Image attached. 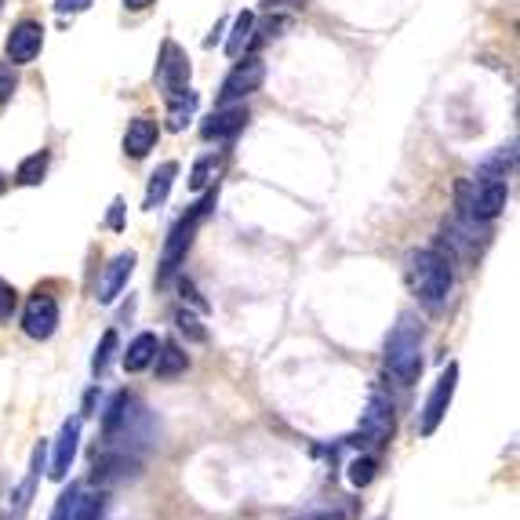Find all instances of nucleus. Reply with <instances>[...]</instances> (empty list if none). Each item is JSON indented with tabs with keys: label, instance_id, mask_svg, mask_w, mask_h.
Listing matches in <instances>:
<instances>
[{
	"label": "nucleus",
	"instance_id": "22",
	"mask_svg": "<svg viewBox=\"0 0 520 520\" xmlns=\"http://www.w3.org/2000/svg\"><path fill=\"white\" fill-rule=\"evenodd\" d=\"M110 510V491H91V495H77V506H73L70 520H106Z\"/></svg>",
	"mask_w": 520,
	"mask_h": 520
},
{
	"label": "nucleus",
	"instance_id": "32",
	"mask_svg": "<svg viewBox=\"0 0 520 520\" xmlns=\"http://www.w3.org/2000/svg\"><path fill=\"white\" fill-rule=\"evenodd\" d=\"M179 291H182V299L190 302V306H197L200 313H208V302H204V299L197 295V288H193V280L182 277V280H179Z\"/></svg>",
	"mask_w": 520,
	"mask_h": 520
},
{
	"label": "nucleus",
	"instance_id": "17",
	"mask_svg": "<svg viewBox=\"0 0 520 520\" xmlns=\"http://www.w3.org/2000/svg\"><path fill=\"white\" fill-rule=\"evenodd\" d=\"M44 455H48V448L44 444H37L33 448V459H30V470H26V477H22V484L15 491H11V506H15V513H26L33 502V491H37V480H40V470H44Z\"/></svg>",
	"mask_w": 520,
	"mask_h": 520
},
{
	"label": "nucleus",
	"instance_id": "23",
	"mask_svg": "<svg viewBox=\"0 0 520 520\" xmlns=\"http://www.w3.org/2000/svg\"><path fill=\"white\" fill-rule=\"evenodd\" d=\"M48 150H37L30 153V157H22L19 171H15V182L19 186H40L44 182V175H48Z\"/></svg>",
	"mask_w": 520,
	"mask_h": 520
},
{
	"label": "nucleus",
	"instance_id": "2",
	"mask_svg": "<svg viewBox=\"0 0 520 520\" xmlns=\"http://www.w3.org/2000/svg\"><path fill=\"white\" fill-rule=\"evenodd\" d=\"M382 360H386V371L400 386H415L422 375V324L411 313H400L397 324L386 335V346H382Z\"/></svg>",
	"mask_w": 520,
	"mask_h": 520
},
{
	"label": "nucleus",
	"instance_id": "21",
	"mask_svg": "<svg viewBox=\"0 0 520 520\" xmlns=\"http://www.w3.org/2000/svg\"><path fill=\"white\" fill-rule=\"evenodd\" d=\"M513 164H517V142H506V146L495 150V157H488L480 164V179H506L513 171Z\"/></svg>",
	"mask_w": 520,
	"mask_h": 520
},
{
	"label": "nucleus",
	"instance_id": "14",
	"mask_svg": "<svg viewBox=\"0 0 520 520\" xmlns=\"http://www.w3.org/2000/svg\"><path fill=\"white\" fill-rule=\"evenodd\" d=\"M248 106H215L211 110V117L200 124V139L204 142H226L233 139V135H240V131L248 128Z\"/></svg>",
	"mask_w": 520,
	"mask_h": 520
},
{
	"label": "nucleus",
	"instance_id": "27",
	"mask_svg": "<svg viewBox=\"0 0 520 520\" xmlns=\"http://www.w3.org/2000/svg\"><path fill=\"white\" fill-rule=\"evenodd\" d=\"M113 353H117V331H106L99 339V346H95V357H91V375L95 379H102L106 371H110V364H113Z\"/></svg>",
	"mask_w": 520,
	"mask_h": 520
},
{
	"label": "nucleus",
	"instance_id": "19",
	"mask_svg": "<svg viewBox=\"0 0 520 520\" xmlns=\"http://www.w3.org/2000/svg\"><path fill=\"white\" fill-rule=\"evenodd\" d=\"M197 102H200V95L193 88H182V91H175V95H168V128L186 131V124H190L193 113H197Z\"/></svg>",
	"mask_w": 520,
	"mask_h": 520
},
{
	"label": "nucleus",
	"instance_id": "10",
	"mask_svg": "<svg viewBox=\"0 0 520 520\" xmlns=\"http://www.w3.org/2000/svg\"><path fill=\"white\" fill-rule=\"evenodd\" d=\"M157 84L168 95L190 88V55L175 44V40H164L160 44V59H157Z\"/></svg>",
	"mask_w": 520,
	"mask_h": 520
},
{
	"label": "nucleus",
	"instance_id": "36",
	"mask_svg": "<svg viewBox=\"0 0 520 520\" xmlns=\"http://www.w3.org/2000/svg\"><path fill=\"white\" fill-rule=\"evenodd\" d=\"M157 0H124V8L128 11H146V8H153Z\"/></svg>",
	"mask_w": 520,
	"mask_h": 520
},
{
	"label": "nucleus",
	"instance_id": "18",
	"mask_svg": "<svg viewBox=\"0 0 520 520\" xmlns=\"http://www.w3.org/2000/svg\"><path fill=\"white\" fill-rule=\"evenodd\" d=\"M160 350V339L153 335V331H142V335H135L128 346V353H124V371L128 375H139V371H146L153 364V357H157Z\"/></svg>",
	"mask_w": 520,
	"mask_h": 520
},
{
	"label": "nucleus",
	"instance_id": "29",
	"mask_svg": "<svg viewBox=\"0 0 520 520\" xmlns=\"http://www.w3.org/2000/svg\"><path fill=\"white\" fill-rule=\"evenodd\" d=\"M77 484H70V488L62 491L59 499H55V510H51V517L48 520H70L73 517V506H77Z\"/></svg>",
	"mask_w": 520,
	"mask_h": 520
},
{
	"label": "nucleus",
	"instance_id": "8",
	"mask_svg": "<svg viewBox=\"0 0 520 520\" xmlns=\"http://www.w3.org/2000/svg\"><path fill=\"white\" fill-rule=\"evenodd\" d=\"M22 331L33 342H48L59 331V302L51 299L48 291H33L22 310Z\"/></svg>",
	"mask_w": 520,
	"mask_h": 520
},
{
	"label": "nucleus",
	"instance_id": "15",
	"mask_svg": "<svg viewBox=\"0 0 520 520\" xmlns=\"http://www.w3.org/2000/svg\"><path fill=\"white\" fill-rule=\"evenodd\" d=\"M160 139V128L153 117H135L128 124V131H124V153H128L131 160H142L146 153L157 146Z\"/></svg>",
	"mask_w": 520,
	"mask_h": 520
},
{
	"label": "nucleus",
	"instance_id": "30",
	"mask_svg": "<svg viewBox=\"0 0 520 520\" xmlns=\"http://www.w3.org/2000/svg\"><path fill=\"white\" fill-rule=\"evenodd\" d=\"M15 88H19V73H15V66H11V62H0V106L11 102Z\"/></svg>",
	"mask_w": 520,
	"mask_h": 520
},
{
	"label": "nucleus",
	"instance_id": "4",
	"mask_svg": "<svg viewBox=\"0 0 520 520\" xmlns=\"http://www.w3.org/2000/svg\"><path fill=\"white\" fill-rule=\"evenodd\" d=\"M142 477V459L139 455H131V451H102L99 459L91 462V473H88V484L99 491H113V488H124V484H135Z\"/></svg>",
	"mask_w": 520,
	"mask_h": 520
},
{
	"label": "nucleus",
	"instance_id": "25",
	"mask_svg": "<svg viewBox=\"0 0 520 520\" xmlns=\"http://www.w3.org/2000/svg\"><path fill=\"white\" fill-rule=\"evenodd\" d=\"M379 477V459H375V455H368V451H364V455H357V459L350 462V470H346V480H350V488H368L371 480Z\"/></svg>",
	"mask_w": 520,
	"mask_h": 520
},
{
	"label": "nucleus",
	"instance_id": "7",
	"mask_svg": "<svg viewBox=\"0 0 520 520\" xmlns=\"http://www.w3.org/2000/svg\"><path fill=\"white\" fill-rule=\"evenodd\" d=\"M510 200V182L506 179H480L470 193H466V215L473 222H491L499 219L502 208Z\"/></svg>",
	"mask_w": 520,
	"mask_h": 520
},
{
	"label": "nucleus",
	"instance_id": "34",
	"mask_svg": "<svg viewBox=\"0 0 520 520\" xmlns=\"http://www.w3.org/2000/svg\"><path fill=\"white\" fill-rule=\"evenodd\" d=\"M291 520H346V517H342V510H313V513H299V517Z\"/></svg>",
	"mask_w": 520,
	"mask_h": 520
},
{
	"label": "nucleus",
	"instance_id": "37",
	"mask_svg": "<svg viewBox=\"0 0 520 520\" xmlns=\"http://www.w3.org/2000/svg\"><path fill=\"white\" fill-rule=\"evenodd\" d=\"M8 193V179H4V171H0V197Z\"/></svg>",
	"mask_w": 520,
	"mask_h": 520
},
{
	"label": "nucleus",
	"instance_id": "28",
	"mask_svg": "<svg viewBox=\"0 0 520 520\" xmlns=\"http://www.w3.org/2000/svg\"><path fill=\"white\" fill-rule=\"evenodd\" d=\"M175 328H179L190 342H208V331L200 328L197 313H190V310H179V313H175Z\"/></svg>",
	"mask_w": 520,
	"mask_h": 520
},
{
	"label": "nucleus",
	"instance_id": "5",
	"mask_svg": "<svg viewBox=\"0 0 520 520\" xmlns=\"http://www.w3.org/2000/svg\"><path fill=\"white\" fill-rule=\"evenodd\" d=\"M262 77H266L262 59L237 62V66L226 73V80H222L219 95H215V106H237V102H244L248 95H255V91L262 88Z\"/></svg>",
	"mask_w": 520,
	"mask_h": 520
},
{
	"label": "nucleus",
	"instance_id": "35",
	"mask_svg": "<svg viewBox=\"0 0 520 520\" xmlns=\"http://www.w3.org/2000/svg\"><path fill=\"white\" fill-rule=\"evenodd\" d=\"M106 222H110V230H120V226H124V200H113V208H110V219H106Z\"/></svg>",
	"mask_w": 520,
	"mask_h": 520
},
{
	"label": "nucleus",
	"instance_id": "9",
	"mask_svg": "<svg viewBox=\"0 0 520 520\" xmlns=\"http://www.w3.org/2000/svg\"><path fill=\"white\" fill-rule=\"evenodd\" d=\"M393 433V404L386 397H375L368 400V411L360 415V426L357 433L350 437V444H357V448H368V444H386Z\"/></svg>",
	"mask_w": 520,
	"mask_h": 520
},
{
	"label": "nucleus",
	"instance_id": "11",
	"mask_svg": "<svg viewBox=\"0 0 520 520\" xmlns=\"http://www.w3.org/2000/svg\"><path fill=\"white\" fill-rule=\"evenodd\" d=\"M80 415H73V419L62 422L59 437H55V444H51V466H48V477L51 480H66L73 470V462H77V451H80Z\"/></svg>",
	"mask_w": 520,
	"mask_h": 520
},
{
	"label": "nucleus",
	"instance_id": "1",
	"mask_svg": "<svg viewBox=\"0 0 520 520\" xmlns=\"http://www.w3.org/2000/svg\"><path fill=\"white\" fill-rule=\"evenodd\" d=\"M408 284L415 291V299L426 306V310H440L448 302L451 288H455V270H451V259L440 255L433 248H419L408 255Z\"/></svg>",
	"mask_w": 520,
	"mask_h": 520
},
{
	"label": "nucleus",
	"instance_id": "16",
	"mask_svg": "<svg viewBox=\"0 0 520 520\" xmlns=\"http://www.w3.org/2000/svg\"><path fill=\"white\" fill-rule=\"evenodd\" d=\"M175 179H179V164H175V160H164V164L150 175V182H146V200H142V208L146 211L160 208V204L168 200Z\"/></svg>",
	"mask_w": 520,
	"mask_h": 520
},
{
	"label": "nucleus",
	"instance_id": "12",
	"mask_svg": "<svg viewBox=\"0 0 520 520\" xmlns=\"http://www.w3.org/2000/svg\"><path fill=\"white\" fill-rule=\"evenodd\" d=\"M135 266H139V255H135V251H120V255H113V259L106 262L102 277H99V291H95V299H99L102 306L117 302L120 291L128 288V280H131V273H135Z\"/></svg>",
	"mask_w": 520,
	"mask_h": 520
},
{
	"label": "nucleus",
	"instance_id": "13",
	"mask_svg": "<svg viewBox=\"0 0 520 520\" xmlns=\"http://www.w3.org/2000/svg\"><path fill=\"white\" fill-rule=\"evenodd\" d=\"M40 48H44V26L33 19L15 22V30L8 33V44H4L11 66H26V62H33L40 55Z\"/></svg>",
	"mask_w": 520,
	"mask_h": 520
},
{
	"label": "nucleus",
	"instance_id": "6",
	"mask_svg": "<svg viewBox=\"0 0 520 520\" xmlns=\"http://www.w3.org/2000/svg\"><path fill=\"white\" fill-rule=\"evenodd\" d=\"M455 386H459V364L451 360L448 368L440 371L437 386H433L430 400H426V408H422V419H419L422 437H433V433H437V426L444 422V415H448L451 408V400H455Z\"/></svg>",
	"mask_w": 520,
	"mask_h": 520
},
{
	"label": "nucleus",
	"instance_id": "38",
	"mask_svg": "<svg viewBox=\"0 0 520 520\" xmlns=\"http://www.w3.org/2000/svg\"><path fill=\"white\" fill-rule=\"evenodd\" d=\"M0 4H4V0H0Z\"/></svg>",
	"mask_w": 520,
	"mask_h": 520
},
{
	"label": "nucleus",
	"instance_id": "39",
	"mask_svg": "<svg viewBox=\"0 0 520 520\" xmlns=\"http://www.w3.org/2000/svg\"><path fill=\"white\" fill-rule=\"evenodd\" d=\"M379 520H382V517H379Z\"/></svg>",
	"mask_w": 520,
	"mask_h": 520
},
{
	"label": "nucleus",
	"instance_id": "24",
	"mask_svg": "<svg viewBox=\"0 0 520 520\" xmlns=\"http://www.w3.org/2000/svg\"><path fill=\"white\" fill-rule=\"evenodd\" d=\"M251 33H255V11H240L237 22H233L230 40H226V51H230L233 59L244 55V48L251 44Z\"/></svg>",
	"mask_w": 520,
	"mask_h": 520
},
{
	"label": "nucleus",
	"instance_id": "20",
	"mask_svg": "<svg viewBox=\"0 0 520 520\" xmlns=\"http://www.w3.org/2000/svg\"><path fill=\"white\" fill-rule=\"evenodd\" d=\"M186 368H190V357L182 353V346H175V342H160L157 357H153L157 379H175V375H182Z\"/></svg>",
	"mask_w": 520,
	"mask_h": 520
},
{
	"label": "nucleus",
	"instance_id": "33",
	"mask_svg": "<svg viewBox=\"0 0 520 520\" xmlns=\"http://www.w3.org/2000/svg\"><path fill=\"white\" fill-rule=\"evenodd\" d=\"M91 0H55V11L59 15H80V11H88Z\"/></svg>",
	"mask_w": 520,
	"mask_h": 520
},
{
	"label": "nucleus",
	"instance_id": "31",
	"mask_svg": "<svg viewBox=\"0 0 520 520\" xmlns=\"http://www.w3.org/2000/svg\"><path fill=\"white\" fill-rule=\"evenodd\" d=\"M15 306H19V291H15V284L0 280V320H8L11 313H15Z\"/></svg>",
	"mask_w": 520,
	"mask_h": 520
},
{
	"label": "nucleus",
	"instance_id": "26",
	"mask_svg": "<svg viewBox=\"0 0 520 520\" xmlns=\"http://www.w3.org/2000/svg\"><path fill=\"white\" fill-rule=\"evenodd\" d=\"M219 168H222V160L215 157V153H208V157H200L197 164H193V171H190V190L193 193H204L211 186V179L219 175Z\"/></svg>",
	"mask_w": 520,
	"mask_h": 520
},
{
	"label": "nucleus",
	"instance_id": "3",
	"mask_svg": "<svg viewBox=\"0 0 520 520\" xmlns=\"http://www.w3.org/2000/svg\"><path fill=\"white\" fill-rule=\"evenodd\" d=\"M215 200H219V193L208 190L204 197L197 200V204H190V208H186V215H182V219L168 230V240H164V251H160L157 284H168V280L182 270V262H186V255H190V248H193V237H197V230H200V222H204V219L211 215V208H215Z\"/></svg>",
	"mask_w": 520,
	"mask_h": 520
}]
</instances>
